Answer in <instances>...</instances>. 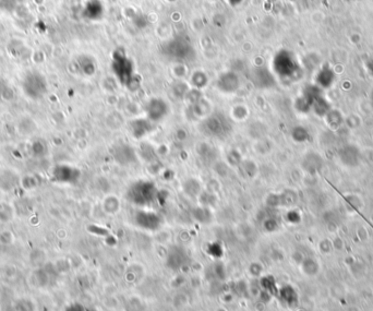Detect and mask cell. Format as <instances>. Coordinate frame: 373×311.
Wrapping results in <instances>:
<instances>
[{
  "label": "cell",
  "mask_w": 373,
  "mask_h": 311,
  "mask_svg": "<svg viewBox=\"0 0 373 311\" xmlns=\"http://www.w3.org/2000/svg\"><path fill=\"white\" fill-rule=\"evenodd\" d=\"M273 70L276 76L284 80L297 79L302 72V68L296 56L287 50H282L276 52L273 58Z\"/></svg>",
  "instance_id": "obj_1"
},
{
  "label": "cell",
  "mask_w": 373,
  "mask_h": 311,
  "mask_svg": "<svg viewBox=\"0 0 373 311\" xmlns=\"http://www.w3.org/2000/svg\"><path fill=\"white\" fill-rule=\"evenodd\" d=\"M112 70L120 84L130 88L134 81V64L122 50H116L112 54Z\"/></svg>",
  "instance_id": "obj_2"
},
{
  "label": "cell",
  "mask_w": 373,
  "mask_h": 311,
  "mask_svg": "<svg viewBox=\"0 0 373 311\" xmlns=\"http://www.w3.org/2000/svg\"><path fill=\"white\" fill-rule=\"evenodd\" d=\"M164 55L174 62H188L194 57V47L190 40L184 36H176L166 42L162 48Z\"/></svg>",
  "instance_id": "obj_3"
},
{
  "label": "cell",
  "mask_w": 373,
  "mask_h": 311,
  "mask_svg": "<svg viewBox=\"0 0 373 311\" xmlns=\"http://www.w3.org/2000/svg\"><path fill=\"white\" fill-rule=\"evenodd\" d=\"M158 190L155 184L148 180L136 182L130 186L127 198L136 206L151 204L158 198Z\"/></svg>",
  "instance_id": "obj_4"
},
{
  "label": "cell",
  "mask_w": 373,
  "mask_h": 311,
  "mask_svg": "<svg viewBox=\"0 0 373 311\" xmlns=\"http://www.w3.org/2000/svg\"><path fill=\"white\" fill-rule=\"evenodd\" d=\"M202 131L210 136L224 139L230 134L232 124L224 114L215 112L203 122Z\"/></svg>",
  "instance_id": "obj_5"
},
{
  "label": "cell",
  "mask_w": 373,
  "mask_h": 311,
  "mask_svg": "<svg viewBox=\"0 0 373 311\" xmlns=\"http://www.w3.org/2000/svg\"><path fill=\"white\" fill-rule=\"evenodd\" d=\"M146 110L150 122H158L167 116L170 107L163 98H152L148 103Z\"/></svg>",
  "instance_id": "obj_6"
},
{
  "label": "cell",
  "mask_w": 373,
  "mask_h": 311,
  "mask_svg": "<svg viewBox=\"0 0 373 311\" xmlns=\"http://www.w3.org/2000/svg\"><path fill=\"white\" fill-rule=\"evenodd\" d=\"M46 91V83L43 76L38 74H32L26 76L24 80V92H26L28 96L38 98L42 96Z\"/></svg>",
  "instance_id": "obj_7"
},
{
  "label": "cell",
  "mask_w": 373,
  "mask_h": 311,
  "mask_svg": "<svg viewBox=\"0 0 373 311\" xmlns=\"http://www.w3.org/2000/svg\"><path fill=\"white\" fill-rule=\"evenodd\" d=\"M250 80L258 88H270L275 84L274 76L266 68L258 67L251 71Z\"/></svg>",
  "instance_id": "obj_8"
},
{
  "label": "cell",
  "mask_w": 373,
  "mask_h": 311,
  "mask_svg": "<svg viewBox=\"0 0 373 311\" xmlns=\"http://www.w3.org/2000/svg\"><path fill=\"white\" fill-rule=\"evenodd\" d=\"M239 86V76L234 72H232V71L222 74L218 80V88L222 93H234L237 91Z\"/></svg>",
  "instance_id": "obj_9"
},
{
  "label": "cell",
  "mask_w": 373,
  "mask_h": 311,
  "mask_svg": "<svg viewBox=\"0 0 373 311\" xmlns=\"http://www.w3.org/2000/svg\"><path fill=\"white\" fill-rule=\"evenodd\" d=\"M114 158L120 165H129L136 160V152L129 144L118 146L114 150Z\"/></svg>",
  "instance_id": "obj_10"
},
{
  "label": "cell",
  "mask_w": 373,
  "mask_h": 311,
  "mask_svg": "<svg viewBox=\"0 0 373 311\" xmlns=\"http://www.w3.org/2000/svg\"><path fill=\"white\" fill-rule=\"evenodd\" d=\"M335 81V74L332 70V68L330 66L326 64L318 70V72L316 74V82L318 88H328L333 86V83Z\"/></svg>",
  "instance_id": "obj_11"
},
{
  "label": "cell",
  "mask_w": 373,
  "mask_h": 311,
  "mask_svg": "<svg viewBox=\"0 0 373 311\" xmlns=\"http://www.w3.org/2000/svg\"><path fill=\"white\" fill-rule=\"evenodd\" d=\"M84 16L88 18V20L96 21L100 20L104 14V7L103 4L100 0H88L86 7L83 10Z\"/></svg>",
  "instance_id": "obj_12"
},
{
  "label": "cell",
  "mask_w": 373,
  "mask_h": 311,
  "mask_svg": "<svg viewBox=\"0 0 373 311\" xmlns=\"http://www.w3.org/2000/svg\"><path fill=\"white\" fill-rule=\"evenodd\" d=\"M152 126L151 122L146 120V119H138L132 122V134L136 138H141L142 136H146L148 131H151Z\"/></svg>",
  "instance_id": "obj_13"
},
{
  "label": "cell",
  "mask_w": 373,
  "mask_h": 311,
  "mask_svg": "<svg viewBox=\"0 0 373 311\" xmlns=\"http://www.w3.org/2000/svg\"><path fill=\"white\" fill-rule=\"evenodd\" d=\"M31 278H32L33 286L38 287V288L45 287L47 285V282H48L47 273L43 270H40V268H38V270H36L35 272L32 273Z\"/></svg>",
  "instance_id": "obj_14"
},
{
  "label": "cell",
  "mask_w": 373,
  "mask_h": 311,
  "mask_svg": "<svg viewBox=\"0 0 373 311\" xmlns=\"http://www.w3.org/2000/svg\"><path fill=\"white\" fill-rule=\"evenodd\" d=\"M12 242H14V235H12L11 232L4 230L0 232V242H2V244H10Z\"/></svg>",
  "instance_id": "obj_15"
},
{
  "label": "cell",
  "mask_w": 373,
  "mask_h": 311,
  "mask_svg": "<svg viewBox=\"0 0 373 311\" xmlns=\"http://www.w3.org/2000/svg\"><path fill=\"white\" fill-rule=\"evenodd\" d=\"M366 70H368V72L373 76V58L369 59V60L366 62Z\"/></svg>",
  "instance_id": "obj_16"
},
{
  "label": "cell",
  "mask_w": 373,
  "mask_h": 311,
  "mask_svg": "<svg viewBox=\"0 0 373 311\" xmlns=\"http://www.w3.org/2000/svg\"><path fill=\"white\" fill-rule=\"evenodd\" d=\"M242 0H228V2H230V4H240V2H242Z\"/></svg>",
  "instance_id": "obj_17"
},
{
  "label": "cell",
  "mask_w": 373,
  "mask_h": 311,
  "mask_svg": "<svg viewBox=\"0 0 373 311\" xmlns=\"http://www.w3.org/2000/svg\"><path fill=\"white\" fill-rule=\"evenodd\" d=\"M2 287L0 286V295H2Z\"/></svg>",
  "instance_id": "obj_18"
},
{
  "label": "cell",
  "mask_w": 373,
  "mask_h": 311,
  "mask_svg": "<svg viewBox=\"0 0 373 311\" xmlns=\"http://www.w3.org/2000/svg\"><path fill=\"white\" fill-rule=\"evenodd\" d=\"M372 104H373V92H372Z\"/></svg>",
  "instance_id": "obj_19"
}]
</instances>
